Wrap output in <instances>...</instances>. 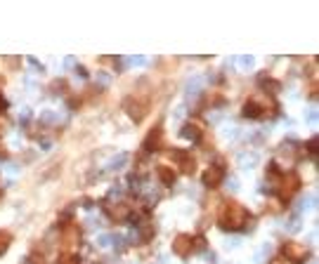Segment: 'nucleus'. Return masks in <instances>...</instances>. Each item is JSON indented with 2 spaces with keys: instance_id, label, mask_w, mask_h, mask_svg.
<instances>
[{
  "instance_id": "1",
  "label": "nucleus",
  "mask_w": 319,
  "mask_h": 264,
  "mask_svg": "<svg viewBox=\"0 0 319 264\" xmlns=\"http://www.w3.org/2000/svg\"><path fill=\"white\" fill-rule=\"evenodd\" d=\"M248 222V210H246L241 203L237 201H230L220 208V215H217V224L222 231H241Z\"/></svg>"
},
{
  "instance_id": "2",
  "label": "nucleus",
  "mask_w": 319,
  "mask_h": 264,
  "mask_svg": "<svg viewBox=\"0 0 319 264\" xmlns=\"http://www.w3.org/2000/svg\"><path fill=\"white\" fill-rule=\"evenodd\" d=\"M123 108H125V114H128L133 121L140 123L144 116L149 114V99L142 97V95H133V97H128V99L123 102Z\"/></svg>"
},
{
  "instance_id": "3",
  "label": "nucleus",
  "mask_w": 319,
  "mask_h": 264,
  "mask_svg": "<svg viewBox=\"0 0 319 264\" xmlns=\"http://www.w3.org/2000/svg\"><path fill=\"white\" fill-rule=\"evenodd\" d=\"M281 184H279V191H281V201H289V198L296 194V191H300V177L298 172H293V170H289V172H281Z\"/></svg>"
},
{
  "instance_id": "4",
  "label": "nucleus",
  "mask_w": 319,
  "mask_h": 264,
  "mask_svg": "<svg viewBox=\"0 0 319 264\" xmlns=\"http://www.w3.org/2000/svg\"><path fill=\"white\" fill-rule=\"evenodd\" d=\"M281 257H284L289 264H305V259L310 257V252H307L305 245L284 243L281 245Z\"/></svg>"
},
{
  "instance_id": "5",
  "label": "nucleus",
  "mask_w": 319,
  "mask_h": 264,
  "mask_svg": "<svg viewBox=\"0 0 319 264\" xmlns=\"http://www.w3.org/2000/svg\"><path fill=\"white\" fill-rule=\"evenodd\" d=\"M170 158L177 163V170L182 172V175H192L194 170H197V158L192 156L189 151H182V149H173L170 151Z\"/></svg>"
},
{
  "instance_id": "6",
  "label": "nucleus",
  "mask_w": 319,
  "mask_h": 264,
  "mask_svg": "<svg viewBox=\"0 0 319 264\" xmlns=\"http://www.w3.org/2000/svg\"><path fill=\"white\" fill-rule=\"evenodd\" d=\"M163 146V128L161 125H156V128L149 130V135H147V139H144L142 149L149 151V154H154V151H158Z\"/></svg>"
},
{
  "instance_id": "7",
  "label": "nucleus",
  "mask_w": 319,
  "mask_h": 264,
  "mask_svg": "<svg viewBox=\"0 0 319 264\" xmlns=\"http://www.w3.org/2000/svg\"><path fill=\"white\" fill-rule=\"evenodd\" d=\"M241 116H244V118H265L267 108L263 106L260 99H248V102L244 104V108H241Z\"/></svg>"
},
{
  "instance_id": "8",
  "label": "nucleus",
  "mask_w": 319,
  "mask_h": 264,
  "mask_svg": "<svg viewBox=\"0 0 319 264\" xmlns=\"http://www.w3.org/2000/svg\"><path fill=\"white\" fill-rule=\"evenodd\" d=\"M222 179H225V172L220 168H215V165H211L208 170H204V175H201V182H204V186H208V189L220 186Z\"/></svg>"
},
{
  "instance_id": "9",
  "label": "nucleus",
  "mask_w": 319,
  "mask_h": 264,
  "mask_svg": "<svg viewBox=\"0 0 319 264\" xmlns=\"http://www.w3.org/2000/svg\"><path fill=\"white\" fill-rule=\"evenodd\" d=\"M192 236H187V234H180V236H175V241H173V252L175 255H180V257H187L192 252Z\"/></svg>"
},
{
  "instance_id": "10",
  "label": "nucleus",
  "mask_w": 319,
  "mask_h": 264,
  "mask_svg": "<svg viewBox=\"0 0 319 264\" xmlns=\"http://www.w3.org/2000/svg\"><path fill=\"white\" fill-rule=\"evenodd\" d=\"M109 217L111 219H116V222H128L130 219V208L125 203H121V205H114V208H109Z\"/></svg>"
},
{
  "instance_id": "11",
  "label": "nucleus",
  "mask_w": 319,
  "mask_h": 264,
  "mask_svg": "<svg viewBox=\"0 0 319 264\" xmlns=\"http://www.w3.org/2000/svg\"><path fill=\"white\" fill-rule=\"evenodd\" d=\"M156 175H158V179H161L163 186H173V184H175V172H173L168 165H158Z\"/></svg>"
},
{
  "instance_id": "12",
  "label": "nucleus",
  "mask_w": 319,
  "mask_h": 264,
  "mask_svg": "<svg viewBox=\"0 0 319 264\" xmlns=\"http://www.w3.org/2000/svg\"><path fill=\"white\" fill-rule=\"evenodd\" d=\"M182 137L189 139V142H201V130H199L194 123H187L182 128Z\"/></svg>"
},
{
  "instance_id": "13",
  "label": "nucleus",
  "mask_w": 319,
  "mask_h": 264,
  "mask_svg": "<svg viewBox=\"0 0 319 264\" xmlns=\"http://www.w3.org/2000/svg\"><path fill=\"white\" fill-rule=\"evenodd\" d=\"M260 85H263L265 90H270V95H267V97H272L274 92H279V83H277V81H272L270 76H265V73L260 76Z\"/></svg>"
},
{
  "instance_id": "14",
  "label": "nucleus",
  "mask_w": 319,
  "mask_h": 264,
  "mask_svg": "<svg viewBox=\"0 0 319 264\" xmlns=\"http://www.w3.org/2000/svg\"><path fill=\"white\" fill-rule=\"evenodd\" d=\"M10 245H12V234H10V231L0 229V255H5Z\"/></svg>"
},
{
  "instance_id": "15",
  "label": "nucleus",
  "mask_w": 319,
  "mask_h": 264,
  "mask_svg": "<svg viewBox=\"0 0 319 264\" xmlns=\"http://www.w3.org/2000/svg\"><path fill=\"white\" fill-rule=\"evenodd\" d=\"M59 264H81V257L78 255H64L59 259Z\"/></svg>"
},
{
  "instance_id": "16",
  "label": "nucleus",
  "mask_w": 319,
  "mask_h": 264,
  "mask_svg": "<svg viewBox=\"0 0 319 264\" xmlns=\"http://www.w3.org/2000/svg\"><path fill=\"white\" fill-rule=\"evenodd\" d=\"M305 146H307V151H310V156H317V146H319L317 137H312V139H310V142H307Z\"/></svg>"
},
{
  "instance_id": "17",
  "label": "nucleus",
  "mask_w": 319,
  "mask_h": 264,
  "mask_svg": "<svg viewBox=\"0 0 319 264\" xmlns=\"http://www.w3.org/2000/svg\"><path fill=\"white\" fill-rule=\"evenodd\" d=\"M31 264H45V259H43V257H38V255L34 252V255H31Z\"/></svg>"
},
{
  "instance_id": "18",
  "label": "nucleus",
  "mask_w": 319,
  "mask_h": 264,
  "mask_svg": "<svg viewBox=\"0 0 319 264\" xmlns=\"http://www.w3.org/2000/svg\"><path fill=\"white\" fill-rule=\"evenodd\" d=\"M0 158H7V151H5V146H0Z\"/></svg>"
},
{
  "instance_id": "19",
  "label": "nucleus",
  "mask_w": 319,
  "mask_h": 264,
  "mask_svg": "<svg viewBox=\"0 0 319 264\" xmlns=\"http://www.w3.org/2000/svg\"><path fill=\"white\" fill-rule=\"evenodd\" d=\"M7 106V102H5V99H3V97H0V111H3V108H5Z\"/></svg>"
},
{
  "instance_id": "20",
  "label": "nucleus",
  "mask_w": 319,
  "mask_h": 264,
  "mask_svg": "<svg viewBox=\"0 0 319 264\" xmlns=\"http://www.w3.org/2000/svg\"><path fill=\"white\" fill-rule=\"evenodd\" d=\"M0 194H3V191H0Z\"/></svg>"
}]
</instances>
